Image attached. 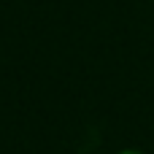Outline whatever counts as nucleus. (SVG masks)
<instances>
[{
  "instance_id": "obj_1",
  "label": "nucleus",
  "mask_w": 154,
  "mask_h": 154,
  "mask_svg": "<svg viewBox=\"0 0 154 154\" xmlns=\"http://www.w3.org/2000/svg\"><path fill=\"white\" fill-rule=\"evenodd\" d=\"M122 154H141V152H122Z\"/></svg>"
}]
</instances>
